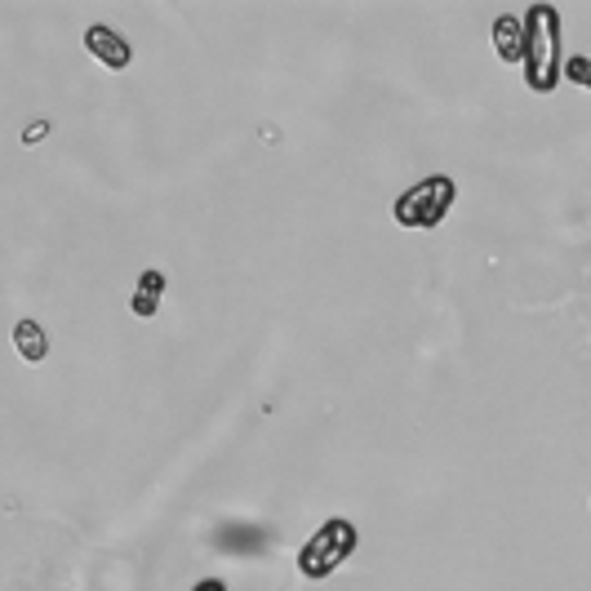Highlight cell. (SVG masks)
Listing matches in <instances>:
<instances>
[{
  "mask_svg": "<svg viewBox=\"0 0 591 591\" xmlns=\"http://www.w3.org/2000/svg\"><path fill=\"white\" fill-rule=\"evenodd\" d=\"M45 134H49V125H45V120H36V125H27V129H23V143H27V147H36Z\"/></svg>",
  "mask_w": 591,
  "mask_h": 591,
  "instance_id": "obj_9",
  "label": "cell"
},
{
  "mask_svg": "<svg viewBox=\"0 0 591 591\" xmlns=\"http://www.w3.org/2000/svg\"><path fill=\"white\" fill-rule=\"evenodd\" d=\"M191 591H232V587H227L223 578H201V582H196Z\"/></svg>",
  "mask_w": 591,
  "mask_h": 591,
  "instance_id": "obj_10",
  "label": "cell"
},
{
  "mask_svg": "<svg viewBox=\"0 0 591 591\" xmlns=\"http://www.w3.org/2000/svg\"><path fill=\"white\" fill-rule=\"evenodd\" d=\"M14 347H19V356H23L27 365H40V360L49 356V339H45V330H40V320H32V316L14 320Z\"/></svg>",
  "mask_w": 591,
  "mask_h": 591,
  "instance_id": "obj_7",
  "label": "cell"
},
{
  "mask_svg": "<svg viewBox=\"0 0 591 591\" xmlns=\"http://www.w3.org/2000/svg\"><path fill=\"white\" fill-rule=\"evenodd\" d=\"M565 81H569V85H582V90L591 94V58H587V54H569V58H565Z\"/></svg>",
  "mask_w": 591,
  "mask_h": 591,
  "instance_id": "obj_8",
  "label": "cell"
},
{
  "mask_svg": "<svg viewBox=\"0 0 591 591\" xmlns=\"http://www.w3.org/2000/svg\"><path fill=\"white\" fill-rule=\"evenodd\" d=\"M489 36H494V49H498L503 62H511V68H524V19L498 14L494 27H489Z\"/></svg>",
  "mask_w": 591,
  "mask_h": 591,
  "instance_id": "obj_5",
  "label": "cell"
},
{
  "mask_svg": "<svg viewBox=\"0 0 591 591\" xmlns=\"http://www.w3.org/2000/svg\"><path fill=\"white\" fill-rule=\"evenodd\" d=\"M85 49H90V58L103 62L107 72H125L129 62H134V49H129V40L116 27H107V23H90L85 27Z\"/></svg>",
  "mask_w": 591,
  "mask_h": 591,
  "instance_id": "obj_4",
  "label": "cell"
},
{
  "mask_svg": "<svg viewBox=\"0 0 591 591\" xmlns=\"http://www.w3.org/2000/svg\"><path fill=\"white\" fill-rule=\"evenodd\" d=\"M356 543H360V534H356V524H352V520H343V516L324 520L320 530L303 543V552H298V569H303V578L320 582V578L339 574V569L347 565V556L356 552Z\"/></svg>",
  "mask_w": 591,
  "mask_h": 591,
  "instance_id": "obj_3",
  "label": "cell"
},
{
  "mask_svg": "<svg viewBox=\"0 0 591 591\" xmlns=\"http://www.w3.org/2000/svg\"><path fill=\"white\" fill-rule=\"evenodd\" d=\"M565 19L556 5H534L524 14V85L552 94L565 81Z\"/></svg>",
  "mask_w": 591,
  "mask_h": 591,
  "instance_id": "obj_1",
  "label": "cell"
},
{
  "mask_svg": "<svg viewBox=\"0 0 591 591\" xmlns=\"http://www.w3.org/2000/svg\"><path fill=\"white\" fill-rule=\"evenodd\" d=\"M161 298H165V272H143L139 276V285H134V294H129V311H134L139 320H156V311H161Z\"/></svg>",
  "mask_w": 591,
  "mask_h": 591,
  "instance_id": "obj_6",
  "label": "cell"
},
{
  "mask_svg": "<svg viewBox=\"0 0 591 591\" xmlns=\"http://www.w3.org/2000/svg\"><path fill=\"white\" fill-rule=\"evenodd\" d=\"M453 201H458V182L449 174H432V178H418L414 187H405L397 201H391V218L410 232H427V227L445 223Z\"/></svg>",
  "mask_w": 591,
  "mask_h": 591,
  "instance_id": "obj_2",
  "label": "cell"
}]
</instances>
